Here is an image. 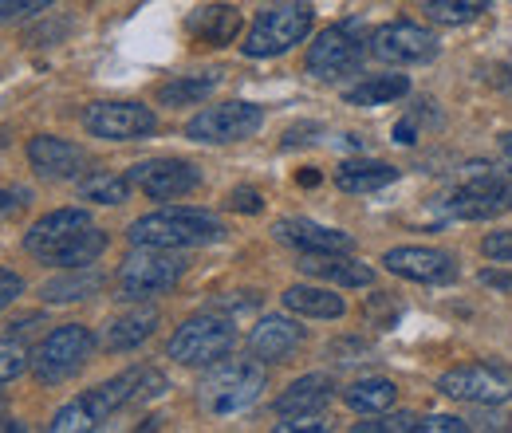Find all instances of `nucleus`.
I'll return each mask as SVG.
<instances>
[{"label": "nucleus", "mask_w": 512, "mask_h": 433, "mask_svg": "<svg viewBox=\"0 0 512 433\" xmlns=\"http://www.w3.org/2000/svg\"><path fill=\"white\" fill-rule=\"evenodd\" d=\"M166 390V374L154 371V367H130L111 382H99L91 386L87 394H79L75 402H67L56 410L52 418V430L56 433H83V430H99L111 414H119L123 406L134 402H146V398H158Z\"/></svg>", "instance_id": "nucleus-1"}, {"label": "nucleus", "mask_w": 512, "mask_h": 433, "mask_svg": "<svg viewBox=\"0 0 512 433\" xmlns=\"http://www.w3.org/2000/svg\"><path fill=\"white\" fill-rule=\"evenodd\" d=\"M127 237L130 245L142 248H201L217 245L225 237V225L201 209H158L138 217Z\"/></svg>", "instance_id": "nucleus-2"}, {"label": "nucleus", "mask_w": 512, "mask_h": 433, "mask_svg": "<svg viewBox=\"0 0 512 433\" xmlns=\"http://www.w3.org/2000/svg\"><path fill=\"white\" fill-rule=\"evenodd\" d=\"M268 374L260 359H237V363H213V371L201 378L197 386V402L205 414L213 418H229L249 410L256 398L264 394Z\"/></svg>", "instance_id": "nucleus-3"}, {"label": "nucleus", "mask_w": 512, "mask_h": 433, "mask_svg": "<svg viewBox=\"0 0 512 433\" xmlns=\"http://www.w3.org/2000/svg\"><path fill=\"white\" fill-rule=\"evenodd\" d=\"M182 276H186V260L178 256V248L134 245V252L123 260L115 276V288H119V300H150V296L178 288Z\"/></svg>", "instance_id": "nucleus-4"}, {"label": "nucleus", "mask_w": 512, "mask_h": 433, "mask_svg": "<svg viewBox=\"0 0 512 433\" xmlns=\"http://www.w3.org/2000/svg\"><path fill=\"white\" fill-rule=\"evenodd\" d=\"M233 347H237V327H233V319L205 311V315L186 319V323L170 335L166 355H170L174 363H182V367H213V363H221Z\"/></svg>", "instance_id": "nucleus-5"}, {"label": "nucleus", "mask_w": 512, "mask_h": 433, "mask_svg": "<svg viewBox=\"0 0 512 433\" xmlns=\"http://www.w3.org/2000/svg\"><path fill=\"white\" fill-rule=\"evenodd\" d=\"M312 32V8L308 4H272L264 12H256L253 28L245 32V44L241 52L249 60H272V56H284L292 52L304 36Z\"/></svg>", "instance_id": "nucleus-6"}, {"label": "nucleus", "mask_w": 512, "mask_h": 433, "mask_svg": "<svg viewBox=\"0 0 512 433\" xmlns=\"http://www.w3.org/2000/svg\"><path fill=\"white\" fill-rule=\"evenodd\" d=\"M91 351H95V335L83 323H64V327H56L52 335L40 339V347L32 355V374L44 386H60L75 371H83Z\"/></svg>", "instance_id": "nucleus-7"}, {"label": "nucleus", "mask_w": 512, "mask_h": 433, "mask_svg": "<svg viewBox=\"0 0 512 433\" xmlns=\"http://www.w3.org/2000/svg\"><path fill=\"white\" fill-rule=\"evenodd\" d=\"M260 126H264V111L256 103L229 99V103H217V107H205L201 115H193L186 123V138L201 142V146H225V142L253 138Z\"/></svg>", "instance_id": "nucleus-8"}, {"label": "nucleus", "mask_w": 512, "mask_h": 433, "mask_svg": "<svg viewBox=\"0 0 512 433\" xmlns=\"http://www.w3.org/2000/svg\"><path fill=\"white\" fill-rule=\"evenodd\" d=\"M438 390L453 402L469 406H501L512 402V371L501 363H465L438 378Z\"/></svg>", "instance_id": "nucleus-9"}, {"label": "nucleus", "mask_w": 512, "mask_h": 433, "mask_svg": "<svg viewBox=\"0 0 512 433\" xmlns=\"http://www.w3.org/2000/svg\"><path fill=\"white\" fill-rule=\"evenodd\" d=\"M363 56H367V40L359 36V28L355 24H335V28H323L316 36V44L304 56V67L316 79H339V75L359 71Z\"/></svg>", "instance_id": "nucleus-10"}, {"label": "nucleus", "mask_w": 512, "mask_h": 433, "mask_svg": "<svg viewBox=\"0 0 512 433\" xmlns=\"http://www.w3.org/2000/svg\"><path fill=\"white\" fill-rule=\"evenodd\" d=\"M512 209V174H477L446 197V213L457 221H489Z\"/></svg>", "instance_id": "nucleus-11"}, {"label": "nucleus", "mask_w": 512, "mask_h": 433, "mask_svg": "<svg viewBox=\"0 0 512 433\" xmlns=\"http://www.w3.org/2000/svg\"><path fill=\"white\" fill-rule=\"evenodd\" d=\"M371 56L383 63H426L438 56V40L434 32H426L422 24H410V20H390V24H379L371 32Z\"/></svg>", "instance_id": "nucleus-12"}, {"label": "nucleus", "mask_w": 512, "mask_h": 433, "mask_svg": "<svg viewBox=\"0 0 512 433\" xmlns=\"http://www.w3.org/2000/svg\"><path fill=\"white\" fill-rule=\"evenodd\" d=\"M83 126L95 134V138H107V142H134V138H146L158 130V115L142 103H91L83 111Z\"/></svg>", "instance_id": "nucleus-13"}, {"label": "nucleus", "mask_w": 512, "mask_h": 433, "mask_svg": "<svg viewBox=\"0 0 512 433\" xmlns=\"http://www.w3.org/2000/svg\"><path fill=\"white\" fill-rule=\"evenodd\" d=\"M127 178L150 201H178V197H186V193L201 186L197 166L182 162V158H146V162L130 166Z\"/></svg>", "instance_id": "nucleus-14"}, {"label": "nucleus", "mask_w": 512, "mask_h": 433, "mask_svg": "<svg viewBox=\"0 0 512 433\" xmlns=\"http://www.w3.org/2000/svg\"><path fill=\"white\" fill-rule=\"evenodd\" d=\"M383 264L414 284H453L457 280V260L446 248H426V245H402L390 248L383 256Z\"/></svg>", "instance_id": "nucleus-15"}, {"label": "nucleus", "mask_w": 512, "mask_h": 433, "mask_svg": "<svg viewBox=\"0 0 512 433\" xmlns=\"http://www.w3.org/2000/svg\"><path fill=\"white\" fill-rule=\"evenodd\" d=\"M28 162L40 178H52V182H71L83 174L87 166V154L83 146L67 142V138H56V134H36L28 142Z\"/></svg>", "instance_id": "nucleus-16"}, {"label": "nucleus", "mask_w": 512, "mask_h": 433, "mask_svg": "<svg viewBox=\"0 0 512 433\" xmlns=\"http://www.w3.org/2000/svg\"><path fill=\"white\" fill-rule=\"evenodd\" d=\"M276 241L288 248H296V252H351L355 241H351V233H343V229H327L320 221H308V217H284V221H276Z\"/></svg>", "instance_id": "nucleus-17"}, {"label": "nucleus", "mask_w": 512, "mask_h": 433, "mask_svg": "<svg viewBox=\"0 0 512 433\" xmlns=\"http://www.w3.org/2000/svg\"><path fill=\"white\" fill-rule=\"evenodd\" d=\"M300 343H304V327L284 315H264L249 335V351L260 363H284L288 355H296Z\"/></svg>", "instance_id": "nucleus-18"}, {"label": "nucleus", "mask_w": 512, "mask_h": 433, "mask_svg": "<svg viewBox=\"0 0 512 433\" xmlns=\"http://www.w3.org/2000/svg\"><path fill=\"white\" fill-rule=\"evenodd\" d=\"M186 32L197 48H225L241 32V12L233 4H201L186 16Z\"/></svg>", "instance_id": "nucleus-19"}, {"label": "nucleus", "mask_w": 512, "mask_h": 433, "mask_svg": "<svg viewBox=\"0 0 512 433\" xmlns=\"http://www.w3.org/2000/svg\"><path fill=\"white\" fill-rule=\"evenodd\" d=\"M300 272L339 284V288H371L375 272L359 260H351L347 252H300Z\"/></svg>", "instance_id": "nucleus-20"}, {"label": "nucleus", "mask_w": 512, "mask_h": 433, "mask_svg": "<svg viewBox=\"0 0 512 433\" xmlns=\"http://www.w3.org/2000/svg\"><path fill=\"white\" fill-rule=\"evenodd\" d=\"M91 225V217H87V209H52V213H44L32 229H28V237H24V248L36 256V260H44L52 248H60L67 237H75V233H83Z\"/></svg>", "instance_id": "nucleus-21"}, {"label": "nucleus", "mask_w": 512, "mask_h": 433, "mask_svg": "<svg viewBox=\"0 0 512 433\" xmlns=\"http://www.w3.org/2000/svg\"><path fill=\"white\" fill-rule=\"evenodd\" d=\"M331 398H335V382L327 374H304L272 406H276L280 418H292V414H320Z\"/></svg>", "instance_id": "nucleus-22"}, {"label": "nucleus", "mask_w": 512, "mask_h": 433, "mask_svg": "<svg viewBox=\"0 0 512 433\" xmlns=\"http://www.w3.org/2000/svg\"><path fill=\"white\" fill-rule=\"evenodd\" d=\"M154 327H158V311L154 308L123 311L119 319L107 323L103 347H107V351H134V347H142V343L154 335Z\"/></svg>", "instance_id": "nucleus-23"}, {"label": "nucleus", "mask_w": 512, "mask_h": 433, "mask_svg": "<svg viewBox=\"0 0 512 433\" xmlns=\"http://www.w3.org/2000/svg\"><path fill=\"white\" fill-rule=\"evenodd\" d=\"M390 182H398V170L386 162H375V158H355V162H343L335 170V186L343 193H375Z\"/></svg>", "instance_id": "nucleus-24"}, {"label": "nucleus", "mask_w": 512, "mask_h": 433, "mask_svg": "<svg viewBox=\"0 0 512 433\" xmlns=\"http://www.w3.org/2000/svg\"><path fill=\"white\" fill-rule=\"evenodd\" d=\"M103 248H107V233L95 229V225H87L83 233H75V237H67L60 248H52V252L44 256V264H56V268H87V264H95V260L103 256Z\"/></svg>", "instance_id": "nucleus-25"}, {"label": "nucleus", "mask_w": 512, "mask_h": 433, "mask_svg": "<svg viewBox=\"0 0 512 433\" xmlns=\"http://www.w3.org/2000/svg\"><path fill=\"white\" fill-rule=\"evenodd\" d=\"M280 300L292 315H308V319H339L347 311L343 296H335L327 288H312V284H292Z\"/></svg>", "instance_id": "nucleus-26"}, {"label": "nucleus", "mask_w": 512, "mask_h": 433, "mask_svg": "<svg viewBox=\"0 0 512 433\" xmlns=\"http://www.w3.org/2000/svg\"><path fill=\"white\" fill-rule=\"evenodd\" d=\"M103 284H107V276L95 272V268H67V276L48 280L40 288V296H44V304H75V300L95 296Z\"/></svg>", "instance_id": "nucleus-27"}, {"label": "nucleus", "mask_w": 512, "mask_h": 433, "mask_svg": "<svg viewBox=\"0 0 512 433\" xmlns=\"http://www.w3.org/2000/svg\"><path fill=\"white\" fill-rule=\"evenodd\" d=\"M347 406L355 410V414H386L394 402H398V386L390 382V378H359V382H351L347 386Z\"/></svg>", "instance_id": "nucleus-28"}, {"label": "nucleus", "mask_w": 512, "mask_h": 433, "mask_svg": "<svg viewBox=\"0 0 512 433\" xmlns=\"http://www.w3.org/2000/svg\"><path fill=\"white\" fill-rule=\"evenodd\" d=\"M221 83L217 71H201V75H178L170 83L158 87V103L162 107H193L201 99H209V91Z\"/></svg>", "instance_id": "nucleus-29"}, {"label": "nucleus", "mask_w": 512, "mask_h": 433, "mask_svg": "<svg viewBox=\"0 0 512 433\" xmlns=\"http://www.w3.org/2000/svg\"><path fill=\"white\" fill-rule=\"evenodd\" d=\"M406 91H410V79H406V75H371V79H363L359 87H351L343 99H347L351 107H383V103L402 99Z\"/></svg>", "instance_id": "nucleus-30"}, {"label": "nucleus", "mask_w": 512, "mask_h": 433, "mask_svg": "<svg viewBox=\"0 0 512 433\" xmlns=\"http://www.w3.org/2000/svg\"><path fill=\"white\" fill-rule=\"evenodd\" d=\"M130 182L127 174H115V170H95L79 182V197L83 201H95V205H123L130 197Z\"/></svg>", "instance_id": "nucleus-31"}, {"label": "nucleus", "mask_w": 512, "mask_h": 433, "mask_svg": "<svg viewBox=\"0 0 512 433\" xmlns=\"http://www.w3.org/2000/svg\"><path fill=\"white\" fill-rule=\"evenodd\" d=\"M493 0H426V12L434 24L442 28H457V24H469L477 20Z\"/></svg>", "instance_id": "nucleus-32"}, {"label": "nucleus", "mask_w": 512, "mask_h": 433, "mask_svg": "<svg viewBox=\"0 0 512 433\" xmlns=\"http://www.w3.org/2000/svg\"><path fill=\"white\" fill-rule=\"evenodd\" d=\"M28 363H32V355L8 335V339H0V386H8V382H16L20 374L28 371Z\"/></svg>", "instance_id": "nucleus-33"}, {"label": "nucleus", "mask_w": 512, "mask_h": 433, "mask_svg": "<svg viewBox=\"0 0 512 433\" xmlns=\"http://www.w3.org/2000/svg\"><path fill=\"white\" fill-rule=\"evenodd\" d=\"M355 433H418V414H375V422H359Z\"/></svg>", "instance_id": "nucleus-34"}, {"label": "nucleus", "mask_w": 512, "mask_h": 433, "mask_svg": "<svg viewBox=\"0 0 512 433\" xmlns=\"http://www.w3.org/2000/svg\"><path fill=\"white\" fill-rule=\"evenodd\" d=\"M481 252L493 260V264H512V229H497L481 241Z\"/></svg>", "instance_id": "nucleus-35"}, {"label": "nucleus", "mask_w": 512, "mask_h": 433, "mask_svg": "<svg viewBox=\"0 0 512 433\" xmlns=\"http://www.w3.org/2000/svg\"><path fill=\"white\" fill-rule=\"evenodd\" d=\"M469 422L465 418H453V414H426L418 418V433H465Z\"/></svg>", "instance_id": "nucleus-36"}, {"label": "nucleus", "mask_w": 512, "mask_h": 433, "mask_svg": "<svg viewBox=\"0 0 512 433\" xmlns=\"http://www.w3.org/2000/svg\"><path fill=\"white\" fill-rule=\"evenodd\" d=\"M56 0H0V20H20V16H36L44 8H52Z\"/></svg>", "instance_id": "nucleus-37"}, {"label": "nucleus", "mask_w": 512, "mask_h": 433, "mask_svg": "<svg viewBox=\"0 0 512 433\" xmlns=\"http://www.w3.org/2000/svg\"><path fill=\"white\" fill-rule=\"evenodd\" d=\"M327 422H320V414H292L284 422H276V433H323Z\"/></svg>", "instance_id": "nucleus-38"}, {"label": "nucleus", "mask_w": 512, "mask_h": 433, "mask_svg": "<svg viewBox=\"0 0 512 433\" xmlns=\"http://www.w3.org/2000/svg\"><path fill=\"white\" fill-rule=\"evenodd\" d=\"M20 296H24V280L12 268H0V311H8Z\"/></svg>", "instance_id": "nucleus-39"}, {"label": "nucleus", "mask_w": 512, "mask_h": 433, "mask_svg": "<svg viewBox=\"0 0 512 433\" xmlns=\"http://www.w3.org/2000/svg\"><path fill=\"white\" fill-rule=\"evenodd\" d=\"M225 205H229V209H237V213H260V209H264V201H260V193H256V189H233Z\"/></svg>", "instance_id": "nucleus-40"}, {"label": "nucleus", "mask_w": 512, "mask_h": 433, "mask_svg": "<svg viewBox=\"0 0 512 433\" xmlns=\"http://www.w3.org/2000/svg\"><path fill=\"white\" fill-rule=\"evenodd\" d=\"M418 123H422V115H418V111H414V115H406L402 123H394V142H402V146H414V142L422 138Z\"/></svg>", "instance_id": "nucleus-41"}, {"label": "nucleus", "mask_w": 512, "mask_h": 433, "mask_svg": "<svg viewBox=\"0 0 512 433\" xmlns=\"http://www.w3.org/2000/svg\"><path fill=\"white\" fill-rule=\"evenodd\" d=\"M308 134H320V126L308 123V126H292L288 134H284V146H300V142H316V138H308Z\"/></svg>", "instance_id": "nucleus-42"}, {"label": "nucleus", "mask_w": 512, "mask_h": 433, "mask_svg": "<svg viewBox=\"0 0 512 433\" xmlns=\"http://www.w3.org/2000/svg\"><path fill=\"white\" fill-rule=\"evenodd\" d=\"M20 213V201L8 193V189H0V221H8V217H16Z\"/></svg>", "instance_id": "nucleus-43"}, {"label": "nucleus", "mask_w": 512, "mask_h": 433, "mask_svg": "<svg viewBox=\"0 0 512 433\" xmlns=\"http://www.w3.org/2000/svg\"><path fill=\"white\" fill-rule=\"evenodd\" d=\"M481 284H489V288H501V292H509V288H512V276H501V272H481Z\"/></svg>", "instance_id": "nucleus-44"}, {"label": "nucleus", "mask_w": 512, "mask_h": 433, "mask_svg": "<svg viewBox=\"0 0 512 433\" xmlns=\"http://www.w3.org/2000/svg\"><path fill=\"white\" fill-rule=\"evenodd\" d=\"M296 182H300V186H320V174H316V170H300V174H296Z\"/></svg>", "instance_id": "nucleus-45"}, {"label": "nucleus", "mask_w": 512, "mask_h": 433, "mask_svg": "<svg viewBox=\"0 0 512 433\" xmlns=\"http://www.w3.org/2000/svg\"><path fill=\"white\" fill-rule=\"evenodd\" d=\"M501 154L512 162V134H501Z\"/></svg>", "instance_id": "nucleus-46"}]
</instances>
